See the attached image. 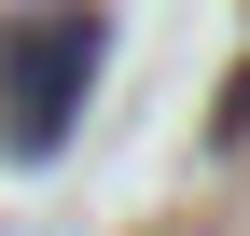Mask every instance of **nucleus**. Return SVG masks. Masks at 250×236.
Returning <instances> with one entry per match:
<instances>
[{
  "mask_svg": "<svg viewBox=\"0 0 250 236\" xmlns=\"http://www.w3.org/2000/svg\"><path fill=\"white\" fill-rule=\"evenodd\" d=\"M98 56H111L98 0H28V14H0V139H14V153H56L70 111H83V83H98Z\"/></svg>",
  "mask_w": 250,
  "mask_h": 236,
  "instance_id": "nucleus-1",
  "label": "nucleus"
},
{
  "mask_svg": "<svg viewBox=\"0 0 250 236\" xmlns=\"http://www.w3.org/2000/svg\"><path fill=\"white\" fill-rule=\"evenodd\" d=\"M223 139H250V70H236V98H223Z\"/></svg>",
  "mask_w": 250,
  "mask_h": 236,
  "instance_id": "nucleus-2",
  "label": "nucleus"
}]
</instances>
